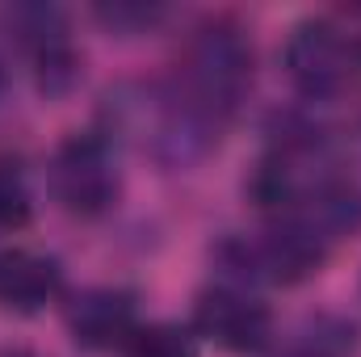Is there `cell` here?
<instances>
[{
	"instance_id": "1",
	"label": "cell",
	"mask_w": 361,
	"mask_h": 357,
	"mask_svg": "<svg viewBox=\"0 0 361 357\" xmlns=\"http://www.w3.org/2000/svg\"><path fill=\"white\" fill-rule=\"evenodd\" d=\"M105 118V139H130L139 143L152 160H160L164 169H185L193 160H202L214 143H219V126L206 122L177 85H118L105 92L101 105Z\"/></svg>"
},
{
	"instance_id": "2",
	"label": "cell",
	"mask_w": 361,
	"mask_h": 357,
	"mask_svg": "<svg viewBox=\"0 0 361 357\" xmlns=\"http://www.w3.org/2000/svg\"><path fill=\"white\" fill-rule=\"evenodd\" d=\"M252 68L257 55L248 30L231 17H210L189 30L173 85L206 122L223 131L252 89Z\"/></svg>"
},
{
	"instance_id": "3",
	"label": "cell",
	"mask_w": 361,
	"mask_h": 357,
	"mask_svg": "<svg viewBox=\"0 0 361 357\" xmlns=\"http://www.w3.org/2000/svg\"><path fill=\"white\" fill-rule=\"evenodd\" d=\"M51 193L55 202L76 219H101L114 210L122 193V173L114 160V143L97 131L68 135L51 156Z\"/></svg>"
},
{
	"instance_id": "4",
	"label": "cell",
	"mask_w": 361,
	"mask_h": 357,
	"mask_svg": "<svg viewBox=\"0 0 361 357\" xmlns=\"http://www.w3.org/2000/svg\"><path fill=\"white\" fill-rule=\"evenodd\" d=\"M357 47L328 17H302L286 38V72L307 101H328L349 89Z\"/></svg>"
},
{
	"instance_id": "5",
	"label": "cell",
	"mask_w": 361,
	"mask_h": 357,
	"mask_svg": "<svg viewBox=\"0 0 361 357\" xmlns=\"http://www.w3.org/2000/svg\"><path fill=\"white\" fill-rule=\"evenodd\" d=\"M8 30L30 59V72L47 97H63L80 80V51L68 30V13L55 4H17L8 13Z\"/></svg>"
},
{
	"instance_id": "6",
	"label": "cell",
	"mask_w": 361,
	"mask_h": 357,
	"mask_svg": "<svg viewBox=\"0 0 361 357\" xmlns=\"http://www.w3.org/2000/svg\"><path fill=\"white\" fill-rule=\"evenodd\" d=\"M193 332L227 353H257L273 337V311L248 286H206L193 303Z\"/></svg>"
},
{
	"instance_id": "7",
	"label": "cell",
	"mask_w": 361,
	"mask_h": 357,
	"mask_svg": "<svg viewBox=\"0 0 361 357\" xmlns=\"http://www.w3.org/2000/svg\"><path fill=\"white\" fill-rule=\"evenodd\" d=\"M68 332L89 353L126 349V341L139 332L135 294L126 286H89V290L72 294V303H68Z\"/></svg>"
},
{
	"instance_id": "8",
	"label": "cell",
	"mask_w": 361,
	"mask_h": 357,
	"mask_svg": "<svg viewBox=\"0 0 361 357\" xmlns=\"http://www.w3.org/2000/svg\"><path fill=\"white\" fill-rule=\"evenodd\" d=\"M63 294V269L51 253L0 248V311L34 315Z\"/></svg>"
},
{
	"instance_id": "9",
	"label": "cell",
	"mask_w": 361,
	"mask_h": 357,
	"mask_svg": "<svg viewBox=\"0 0 361 357\" xmlns=\"http://www.w3.org/2000/svg\"><path fill=\"white\" fill-rule=\"evenodd\" d=\"M357 328L341 315H311L277 357H353Z\"/></svg>"
},
{
	"instance_id": "10",
	"label": "cell",
	"mask_w": 361,
	"mask_h": 357,
	"mask_svg": "<svg viewBox=\"0 0 361 357\" xmlns=\"http://www.w3.org/2000/svg\"><path fill=\"white\" fill-rule=\"evenodd\" d=\"M34 219V185L21 156L0 152V231H17Z\"/></svg>"
},
{
	"instance_id": "11",
	"label": "cell",
	"mask_w": 361,
	"mask_h": 357,
	"mask_svg": "<svg viewBox=\"0 0 361 357\" xmlns=\"http://www.w3.org/2000/svg\"><path fill=\"white\" fill-rule=\"evenodd\" d=\"M122 357H197L193 332H185L180 324H139V332L126 341Z\"/></svg>"
},
{
	"instance_id": "12",
	"label": "cell",
	"mask_w": 361,
	"mask_h": 357,
	"mask_svg": "<svg viewBox=\"0 0 361 357\" xmlns=\"http://www.w3.org/2000/svg\"><path fill=\"white\" fill-rule=\"evenodd\" d=\"M92 13L114 34H135V30H152L156 21H164V8L160 4H97Z\"/></svg>"
},
{
	"instance_id": "13",
	"label": "cell",
	"mask_w": 361,
	"mask_h": 357,
	"mask_svg": "<svg viewBox=\"0 0 361 357\" xmlns=\"http://www.w3.org/2000/svg\"><path fill=\"white\" fill-rule=\"evenodd\" d=\"M0 357H34V353H25V349H4Z\"/></svg>"
},
{
	"instance_id": "14",
	"label": "cell",
	"mask_w": 361,
	"mask_h": 357,
	"mask_svg": "<svg viewBox=\"0 0 361 357\" xmlns=\"http://www.w3.org/2000/svg\"><path fill=\"white\" fill-rule=\"evenodd\" d=\"M4 80H8V72H4V59H0V92H4Z\"/></svg>"
}]
</instances>
